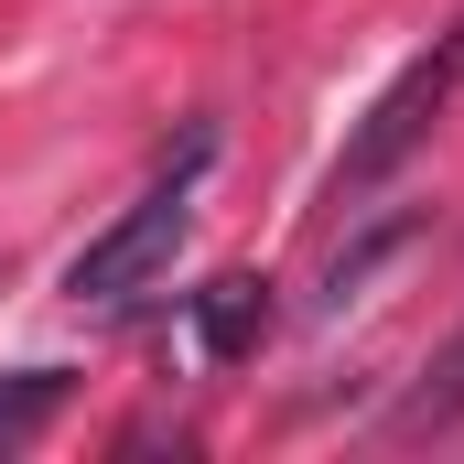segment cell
<instances>
[{
    "label": "cell",
    "instance_id": "cell-4",
    "mask_svg": "<svg viewBox=\"0 0 464 464\" xmlns=\"http://www.w3.org/2000/svg\"><path fill=\"white\" fill-rule=\"evenodd\" d=\"M454 421H464V335L411 378V400L389 411V432H400V443H421V432H454Z\"/></svg>",
    "mask_w": 464,
    "mask_h": 464
},
{
    "label": "cell",
    "instance_id": "cell-3",
    "mask_svg": "<svg viewBox=\"0 0 464 464\" xmlns=\"http://www.w3.org/2000/svg\"><path fill=\"white\" fill-rule=\"evenodd\" d=\"M259 335H270V281L259 270H217L195 292V346L217 367H237V356H259Z\"/></svg>",
    "mask_w": 464,
    "mask_h": 464
},
{
    "label": "cell",
    "instance_id": "cell-2",
    "mask_svg": "<svg viewBox=\"0 0 464 464\" xmlns=\"http://www.w3.org/2000/svg\"><path fill=\"white\" fill-rule=\"evenodd\" d=\"M454 87H464V11L389 76V87H378V98H367V119H356L346 151H335V206H346V195H378V184L432 140V119L454 109Z\"/></svg>",
    "mask_w": 464,
    "mask_h": 464
},
{
    "label": "cell",
    "instance_id": "cell-1",
    "mask_svg": "<svg viewBox=\"0 0 464 464\" xmlns=\"http://www.w3.org/2000/svg\"><path fill=\"white\" fill-rule=\"evenodd\" d=\"M206 162H217V130H184V151L151 173V195H140L109 237L76 248L65 292H76V303H130V292H151V281L173 270V248L195 237V173H206Z\"/></svg>",
    "mask_w": 464,
    "mask_h": 464
},
{
    "label": "cell",
    "instance_id": "cell-5",
    "mask_svg": "<svg viewBox=\"0 0 464 464\" xmlns=\"http://www.w3.org/2000/svg\"><path fill=\"white\" fill-rule=\"evenodd\" d=\"M65 389H76V367H11V378H0V454L33 443V432L65 411Z\"/></svg>",
    "mask_w": 464,
    "mask_h": 464
}]
</instances>
